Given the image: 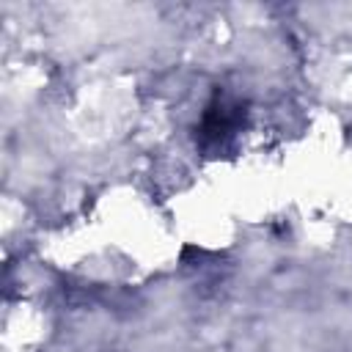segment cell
Segmentation results:
<instances>
[{"label": "cell", "instance_id": "obj_1", "mask_svg": "<svg viewBox=\"0 0 352 352\" xmlns=\"http://www.w3.org/2000/svg\"><path fill=\"white\" fill-rule=\"evenodd\" d=\"M245 124H248V102L231 94L228 88H214L192 129L195 148L204 157H223L231 151Z\"/></svg>", "mask_w": 352, "mask_h": 352}]
</instances>
